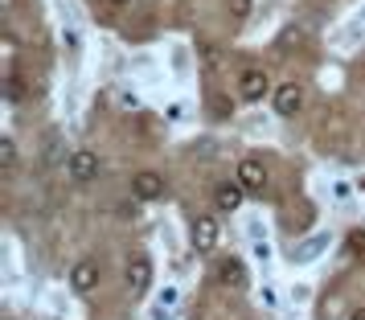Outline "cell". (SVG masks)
<instances>
[{"mask_svg":"<svg viewBox=\"0 0 365 320\" xmlns=\"http://www.w3.org/2000/svg\"><path fill=\"white\" fill-rule=\"evenodd\" d=\"M66 172H70V181H95V177H99V156H95L91 148L70 152Z\"/></svg>","mask_w":365,"mask_h":320,"instance_id":"6da1fadb","label":"cell"},{"mask_svg":"<svg viewBox=\"0 0 365 320\" xmlns=\"http://www.w3.org/2000/svg\"><path fill=\"white\" fill-rule=\"evenodd\" d=\"M152 284V263L148 254H135L132 263H128V287H132V296H144Z\"/></svg>","mask_w":365,"mask_h":320,"instance_id":"7a4b0ae2","label":"cell"},{"mask_svg":"<svg viewBox=\"0 0 365 320\" xmlns=\"http://www.w3.org/2000/svg\"><path fill=\"white\" fill-rule=\"evenodd\" d=\"M242 197H247V189H242V181L234 177V181H226V185H217V193H214V205L222 210V214H234V210L242 205Z\"/></svg>","mask_w":365,"mask_h":320,"instance_id":"3957f363","label":"cell"},{"mask_svg":"<svg viewBox=\"0 0 365 320\" xmlns=\"http://www.w3.org/2000/svg\"><path fill=\"white\" fill-rule=\"evenodd\" d=\"M299 107H304V91H299V83H283L279 91H275V111H279V115H296Z\"/></svg>","mask_w":365,"mask_h":320,"instance_id":"277c9868","label":"cell"},{"mask_svg":"<svg viewBox=\"0 0 365 320\" xmlns=\"http://www.w3.org/2000/svg\"><path fill=\"white\" fill-rule=\"evenodd\" d=\"M238 181H242L247 193H263L267 189V169L259 165V160H242V165H238Z\"/></svg>","mask_w":365,"mask_h":320,"instance_id":"5b68a950","label":"cell"},{"mask_svg":"<svg viewBox=\"0 0 365 320\" xmlns=\"http://www.w3.org/2000/svg\"><path fill=\"white\" fill-rule=\"evenodd\" d=\"M238 95H242L247 103L263 99V95H267V74H263V70H247V74L238 78Z\"/></svg>","mask_w":365,"mask_h":320,"instance_id":"8992f818","label":"cell"},{"mask_svg":"<svg viewBox=\"0 0 365 320\" xmlns=\"http://www.w3.org/2000/svg\"><path fill=\"white\" fill-rule=\"evenodd\" d=\"M132 193L140 197V202H156V197L165 193V181H160L156 172H135V181H132Z\"/></svg>","mask_w":365,"mask_h":320,"instance_id":"52a82bcc","label":"cell"},{"mask_svg":"<svg viewBox=\"0 0 365 320\" xmlns=\"http://www.w3.org/2000/svg\"><path fill=\"white\" fill-rule=\"evenodd\" d=\"M70 284H74V291H95L99 287V267L95 263H74V271H70Z\"/></svg>","mask_w":365,"mask_h":320,"instance_id":"ba28073f","label":"cell"},{"mask_svg":"<svg viewBox=\"0 0 365 320\" xmlns=\"http://www.w3.org/2000/svg\"><path fill=\"white\" fill-rule=\"evenodd\" d=\"M193 247H197V251H214L217 247V222L214 218L193 222Z\"/></svg>","mask_w":365,"mask_h":320,"instance_id":"9c48e42d","label":"cell"},{"mask_svg":"<svg viewBox=\"0 0 365 320\" xmlns=\"http://www.w3.org/2000/svg\"><path fill=\"white\" fill-rule=\"evenodd\" d=\"M214 275L222 279V284H230V287H247V267L238 263V259H222L214 267Z\"/></svg>","mask_w":365,"mask_h":320,"instance_id":"30bf717a","label":"cell"},{"mask_svg":"<svg viewBox=\"0 0 365 320\" xmlns=\"http://www.w3.org/2000/svg\"><path fill=\"white\" fill-rule=\"evenodd\" d=\"M324 247H329V238L316 234V238H308V242H304L299 251H292V259H296V263H312V259H316L320 251H324Z\"/></svg>","mask_w":365,"mask_h":320,"instance_id":"8fae6325","label":"cell"},{"mask_svg":"<svg viewBox=\"0 0 365 320\" xmlns=\"http://www.w3.org/2000/svg\"><path fill=\"white\" fill-rule=\"evenodd\" d=\"M13 165H17V144L0 140V169H13Z\"/></svg>","mask_w":365,"mask_h":320,"instance_id":"7c38bea8","label":"cell"},{"mask_svg":"<svg viewBox=\"0 0 365 320\" xmlns=\"http://www.w3.org/2000/svg\"><path fill=\"white\" fill-rule=\"evenodd\" d=\"M230 17L234 21H247L250 17V0H230Z\"/></svg>","mask_w":365,"mask_h":320,"instance_id":"4fadbf2b","label":"cell"},{"mask_svg":"<svg viewBox=\"0 0 365 320\" xmlns=\"http://www.w3.org/2000/svg\"><path fill=\"white\" fill-rule=\"evenodd\" d=\"M349 251H353V254H365V234H361V230H353V234H349Z\"/></svg>","mask_w":365,"mask_h":320,"instance_id":"5bb4252c","label":"cell"},{"mask_svg":"<svg viewBox=\"0 0 365 320\" xmlns=\"http://www.w3.org/2000/svg\"><path fill=\"white\" fill-rule=\"evenodd\" d=\"M210 107H214V115H217V119H226V115H230V103L222 99V95H214V103H210Z\"/></svg>","mask_w":365,"mask_h":320,"instance_id":"9a60e30c","label":"cell"},{"mask_svg":"<svg viewBox=\"0 0 365 320\" xmlns=\"http://www.w3.org/2000/svg\"><path fill=\"white\" fill-rule=\"evenodd\" d=\"M4 95H9V99L17 103L21 95H25V91H21V78H9V86H4Z\"/></svg>","mask_w":365,"mask_h":320,"instance_id":"2e32d148","label":"cell"},{"mask_svg":"<svg viewBox=\"0 0 365 320\" xmlns=\"http://www.w3.org/2000/svg\"><path fill=\"white\" fill-rule=\"evenodd\" d=\"M349 320H365V308H357V312H353V316H349Z\"/></svg>","mask_w":365,"mask_h":320,"instance_id":"e0dca14e","label":"cell"},{"mask_svg":"<svg viewBox=\"0 0 365 320\" xmlns=\"http://www.w3.org/2000/svg\"><path fill=\"white\" fill-rule=\"evenodd\" d=\"M111 4H128V0H111Z\"/></svg>","mask_w":365,"mask_h":320,"instance_id":"ac0fdd59","label":"cell"}]
</instances>
